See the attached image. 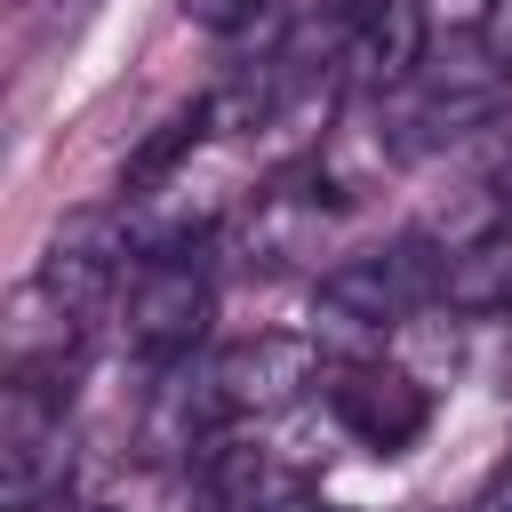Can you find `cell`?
Instances as JSON below:
<instances>
[{
    "instance_id": "obj_1",
    "label": "cell",
    "mask_w": 512,
    "mask_h": 512,
    "mask_svg": "<svg viewBox=\"0 0 512 512\" xmlns=\"http://www.w3.org/2000/svg\"><path fill=\"white\" fill-rule=\"evenodd\" d=\"M512 96V56H496L480 32H456L448 48L424 56V72L392 96V120H384V152L392 160H416V152H440L472 128H488Z\"/></svg>"
},
{
    "instance_id": "obj_2",
    "label": "cell",
    "mask_w": 512,
    "mask_h": 512,
    "mask_svg": "<svg viewBox=\"0 0 512 512\" xmlns=\"http://www.w3.org/2000/svg\"><path fill=\"white\" fill-rule=\"evenodd\" d=\"M440 288H448V248L416 224V232H400V240H376V248L328 264V272H320V312L344 320V328H376V336H384V328L416 320Z\"/></svg>"
},
{
    "instance_id": "obj_3",
    "label": "cell",
    "mask_w": 512,
    "mask_h": 512,
    "mask_svg": "<svg viewBox=\"0 0 512 512\" xmlns=\"http://www.w3.org/2000/svg\"><path fill=\"white\" fill-rule=\"evenodd\" d=\"M216 280H208V240H152L128 272V344L152 368H184L192 344L208 336Z\"/></svg>"
},
{
    "instance_id": "obj_4",
    "label": "cell",
    "mask_w": 512,
    "mask_h": 512,
    "mask_svg": "<svg viewBox=\"0 0 512 512\" xmlns=\"http://www.w3.org/2000/svg\"><path fill=\"white\" fill-rule=\"evenodd\" d=\"M64 376L8 368V408H0V504L40 512L72 480V424H64Z\"/></svg>"
},
{
    "instance_id": "obj_5",
    "label": "cell",
    "mask_w": 512,
    "mask_h": 512,
    "mask_svg": "<svg viewBox=\"0 0 512 512\" xmlns=\"http://www.w3.org/2000/svg\"><path fill=\"white\" fill-rule=\"evenodd\" d=\"M328 416H336L360 448L400 456V448H416L424 424H432V384L408 376V368H392V360H344V368L328 376Z\"/></svg>"
},
{
    "instance_id": "obj_6",
    "label": "cell",
    "mask_w": 512,
    "mask_h": 512,
    "mask_svg": "<svg viewBox=\"0 0 512 512\" xmlns=\"http://www.w3.org/2000/svg\"><path fill=\"white\" fill-rule=\"evenodd\" d=\"M432 56V8L424 0H344L336 16V64L352 88L400 96Z\"/></svg>"
},
{
    "instance_id": "obj_7",
    "label": "cell",
    "mask_w": 512,
    "mask_h": 512,
    "mask_svg": "<svg viewBox=\"0 0 512 512\" xmlns=\"http://www.w3.org/2000/svg\"><path fill=\"white\" fill-rule=\"evenodd\" d=\"M208 384H216V408H224L232 424H248V416H280V408H296V400L320 384V352H312L304 336L264 328V336L224 344V352L208 360Z\"/></svg>"
},
{
    "instance_id": "obj_8",
    "label": "cell",
    "mask_w": 512,
    "mask_h": 512,
    "mask_svg": "<svg viewBox=\"0 0 512 512\" xmlns=\"http://www.w3.org/2000/svg\"><path fill=\"white\" fill-rule=\"evenodd\" d=\"M120 256H128V232H120V216H72V224H56V240H48V256H40V288L48 296H64L72 312H88L112 280H120Z\"/></svg>"
},
{
    "instance_id": "obj_9",
    "label": "cell",
    "mask_w": 512,
    "mask_h": 512,
    "mask_svg": "<svg viewBox=\"0 0 512 512\" xmlns=\"http://www.w3.org/2000/svg\"><path fill=\"white\" fill-rule=\"evenodd\" d=\"M344 200H352V192L328 184L320 168H312V176H280L272 192H256V216H248V264H288V256H304V240H312Z\"/></svg>"
},
{
    "instance_id": "obj_10",
    "label": "cell",
    "mask_w": 512,
    "mask_h": 512,
    "mask_svg": "<svg viewBox=\"0 0 512 512\" xmlns=\"http://www.w3.org/2000/svg\"><path fill=\"white\" fill-rule=\"evenodd\" d=\"M440 304L464 312V320H512V232H496V240L448 256V288H440Z\"/></svg>"
},
{
    "instance_id": "obj_11",
    "label": "cell",
    "mask_w": 512,
    "mask_h": 512,
    "mask_svg": "<svg viewBox=\"0 0 512 512\" xmlns=\"http://www.w3.org/2000/svg\"><path fill=\"white\" fill-rule=\"evenodd\" d=\"M208 128H216V120H208V96H200V104H176V112H168V120H160L136 152H128V168H120L128 200H152L160 184H176V168L192 160V144H200Z\"/></svg>"
},
{
    "instance_id": "obj_12",
    "label": "cell",
    "mask_w": 512,
    "mask_h": 512,
    "mask_svg": "<svg viewBox=\"0 0 512 512\" xmlns=\"http://www.w3.org/2000/svg\"><path fill=\"white\" fill-rule=\"evenodd\" d=\"M176 8H184L200 32H248V24H256L272 0H176Z\"/></svg>"
},
{
    "instance_id": "obj_13",
    "label": "cell",
    "mask_w": 512,
    "mask_h": 512,
    "mask_svg": "<svg viewBox=\"0 0 512 512\" xmlns=\"http://www.w3.org/2000/svg\"><path fill=\"white\" fill-rule=\"evenodd\" d=\"M464 512H512V456H504V464L488 472V488H480V496H472Z\"/></svg>"
},
{
    "instance_id": "obj_14",
    "label": "cell",
    "mask_w": 512,
    "mask_h": 512,
    "mask_svg": "<svg viewBox=\"0 0 512 512\" xmlns=\"http://www.w3.org/2000/svg\"><path fill=\"white\" fill-rule=\"evenodd\" d=\"M480 40H488L496 56H512V0H496V8L480 16Z\"/></svg>"
},
{
    "instance_id": "obj_15",
    "label": "cell",
    "mask_w": 512,
    "mask_h": 512,
    "mask_svg": "<svg viewBox=\"0 0 512 512\" xmlns=\"http://www.w3.org/2000/svg\"><path fill=\"white\" fill-rule=\"evenodd\" d=\"M488 192H496V208H504V224H512V136H504V152H496V168H488Z\"/></svg>"
},
{
    "instance_id": "obj_16",
    "label": "cell",
    "mask_w": 512,
    "mask_h": 512,
    "mask_svg": "<svg viewBox=\"0 0 512 512\" xmlns=\"http://www.w3.org/2000/svg\"><path fill=\"white\" fill-rule=\"evenodd\" d=\"M88 512H120V504H88Z\"/></svg>"
}]
</instances>
